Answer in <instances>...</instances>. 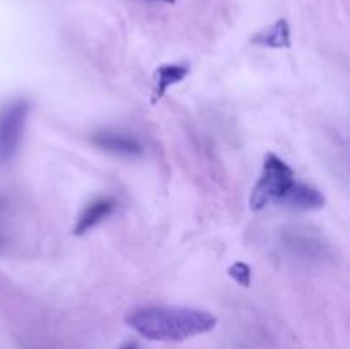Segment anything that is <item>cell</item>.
Masks as SVG:
<instances>
[{"instance_id":"obj_11","label":"cell","mask_w":350,"mask_h":349,"mask_svg":"<svg viewBox=\"0 0 350 349\" xmlns=\"http://www.w3.org/2000/svg\"><path fill=\"white\" fill-rule=\"evenodd\" d=\"M161 2H166V3H174V0H161Z\"/></svg>"},{"instance_id":"obj_3","label":"cell","mask_w":350,"mask_h":349,"mask_svg":"<svg viewBox=\"0 0 350 349\" xmlns=\"http://www.w3.org/2000/svg\"><path fill=\"white\" fill-rule=\"evenodd\" d=\"M31 105L27 99H16L0 108V164L16 156L23 140Z\"/></svg>"},{"instance_id":"obj_9","label":"cell","mask_w":350,"mask_h":349,"mask_svg":"<svg viewBox=\"0 0 350 349\" xmlns=\"http://www.w3.org/2000/svg\"><path fill=\"white\" fill-rule=\"evenodd\" d=\"M229 276L236 281L241 286L248 287L250 283H252V267L245 262H234L228 270Z\"/></svg>"},{"instance_id":"obj_7","label":"cell","mask_w":350,"mask_h":349,"mask_svg":"<svg viewBox=\"0 0 350 349\" xmlns=\"http://www.w3.org/2000/svg\"><path fill=\"white\" fill-rule=\"evenodd\" d=\"M190 74V67L187 64H166L161 65L156 72H154V96L152 103H157L167 89L174 84H180L187 75Z\"/></svg>"},{"instance_id":"obj_10","label":"cell","mask_w":350,"mask_h":349,"mask_svg":"<svg viewBox=\"0 0 350 349\" xmlns=\"http://www.w3.org/2000/svg\"><path fill=\"white\" fill-rule=\"evenodd\" d=\"M120 349H139V346L133 344V342H132V344H126V346H123V348H120Z\"/></svg>"},{"instance_id":"obj_8","label":"cell","mask_w":350,"mask_h":349,"mask_svg":"<svg viewBox=\"0 0 350 349\" xmlns=\"http://www.w3.org/2000/svg\"><path fill=\"white\" fill-rule=\"evenodd\" d=\"M253 43L265 48H289L291 47V29L286 19H279L272 26L263 29L262 33L253 36Z\"/></svg>"},{"instance_id":"obj_12","label":"cell","mask_w":350,"mask_h":349,"mask_svg":"<svg viewBox=\"0 0 350 349\" xmlns=\"http://www.w3.org/2000/svg\"><path fill=\"white\" fill-rule=\"evenodd\" d=\"M0 245H2V240H0Z\"/></svg>"},{"instance_id":"obj_1","label":"cell","mask_w":350,"mask_h":349,"mask_svg":"<svg viewBox=\"0 0 350 349\" xmlns=\"http://www.w3.org/2000/svg\"><path fill=\"white\" fill-rule=\"evenodd\" d=\"M126 325L149 341L181 342L214 331L217 318L190 307H144L130 311Z\"/></svg>"},{"instance_id":"obj_4","label":"cell","mask_w":350,"mask_h":349,"mask_svg":"<svg viewBox=\"0 0 350 349\" xmlns=\"http://www.w3.org/2000/svg\"><path fill=\"white\" fill-rule=\"evenodd\" d=\"M91 140L99 149L118 154V156L137 157L142 156L144 153L142 144L135 137L126 135L123 132H116V130H98V132L92 133Z\"/></svg>"},{"instance_id":"obj_5","label":"cell","mask_w":350,"mask_h":349,"mask_svg":"<svg viewBox=\"0 0 350 349\" xmlns=\"http://www.w3.org/2000/svg\"><path fill=\"white\" fill-rule=\"evenodd\" d=\"M116 207H118V201H116L115 197L96 198V201H92L91 204L81 212L72 233H74L75 236L85 235V233L91 231L92 228H96L99 222H103L106 218H109V216L116 211Z\"/></svg>"},{"instance_id":"obj_2","label":"cell","mask_w":350,"mask_h":349,"mask_svg":"<svg viewBox=\"0 0 350 349\" xmlns=\"http://www.w3.org/2000/svg\"><path fill=\"white\" fill-rule=\"evenodd\" d=\"M294 181H296V178H294L293 168L282 157L269 153L263 161L262 174L253 187L250 205H252L253 211H262L273 202L280 204V201L289 192Z\"/></svg>"},{"instance_id":"obj_6","label":"cell","mask_w":350,"mask_h":349,"mask_svg":"<svg viewBox=\"0 0 350 349\" xmlns=\"http://www.w3.org/2000/svg\"><path fill=\"white\" fill-rule=\"evenodd\" d=\"M280 205L294 211H318L325 205V195L318 188L296 180L280 201Z\"/></svg>"}]
</instances>
